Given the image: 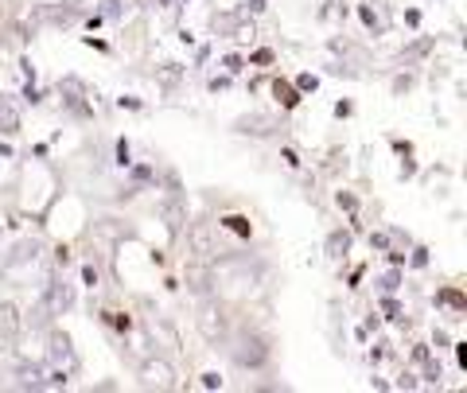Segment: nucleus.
<instances>
[{
    "label": "nucleus",
    "instance_id": "1",
    "mask_svg": "<svg viewBox=\"0 0 467 393\" xmlns=\"http://www.w3.org/2000/svg\"><path fill=\"white\" fill-rule=\"evenodd\" d=\"M195 327L207 343H226L230 339V308L223 300H202L195 312Z\"/></svg>",
    "mask_w": 467,
    "mask_h": 393
},
{
    "label": "nucleus",
    "instance_id": "2",
    "mask_svg": "<svg viewBox=\"0 0 467 393\" xmlns=\"http://www.w3.org/2000/svg\"><path fill=\"white\" fill-rule=\"evenodd\" d=\"M269 339L265 335H257V331H238L234 335V346H230V358L238 362L242 370H257V367H265L269 362Z\"/></svg>",
    "mask_w": 467,
    "mask_h": 393
},
{
    "label": "nucleus",
    "instance_id": "3",
    "mask_svg": "<svg viewBox=\"0 0 467 393\" xmlns=\"http://www.w3.org/2000/svg\"><path fill=\"white\" fill-rule=\"evenodd\" d=\"M137 382H140V389H175L180 382H175V370H171V362L168 358H149L144 367L137 370Z\"/></svg>",
    "mask_w": 467,
    "mask_h": 393
},
{
    "label": "nucleus",
    "instance_id": "4",
    "mask_svg": "<svg viewBox=\"0 0 467 393\" xmlns=\"http://www.w3.org/2000/svg\"><path fill=\"white\" fill-rule=\"evenodd\" d=\"M20 327H24V319H20L16 304H0V351H12V343H16Z\"/></svg>",
    "mask_w": 467,
    "mask_h": 393
},
{
    "label": "nucleus",
    "instance_id": "5",
    "mask_svg": "<svg viewBox=\"0 0 467 393\" xmlns=\"http://www.w3.org/2000/svg\"><path fill=\"white\" fill-rule=\"evenodd\" d=\"M16 339H20V335H16ZM16 355H20V362H47L51 358V339H47V335H39V331H32L27 339H20Z\"/></svg>",
    "mask_w": 467,
    "mask_h": 393
},
{
    "label": "nucleus",
    "instance_id": "6",
    "mask_svg": "<svg viewBox=\"0 0 467 393\" xmlns=\"http://www.w3.org/2000/svg\"><path fill=\"white\" fill-rule=\"evenodd\" d=\"M214 281L218 276L211 265H187V288H192V293H211Z\"/></svg>",
    "mask_w": 467,
    "mask_h": 393
},
{
    "label": "nucleus",
    "instance_id": "7",
    "mask_svg": "<svg viewBox=\"0 0 467 393\" xmlns=\"http://www.w3.org/2000/svg\"><path fill=\"white\" fill-rule=\"evenodd\" d=\"M187 242H192V250H195L199 257H211V253H214V242H211V230H207V226H195L192 234H187Z\"/></svg>",
    "mask_w": 467,
    "mask_h": 393
},
{
    "label": "nucleus",
    "instance_id": "8",
    "mask_svg": "<svg viewBox=\"0 0 467 393\" xmlns=\"http://www.w3.org/2000/svg\"><path fill=\"white\" fill-rule=\"evenodd\" d=\"M273 121L269 118H245L242 121V133H254V137H265V133H273V129H269Z\"/></svg>",
    "mask_w": 467,
    "mask_h": 393
},
{
    "label": "nucleus",
    "instance_id": "9",
    "mask_svg": "<svg viewBox=\"0 0 467 393\" xmlns=\"http://www.w3.org/2000/svg\"><path fill=\"white\" fill-rule=\"evenodd\" d=\"M58 5H63L67 12H75V8H82V5H86V0H58Z\"/></svg>",
    "mask_w": 467,
    "mask_h": 393
}]
</instances>
